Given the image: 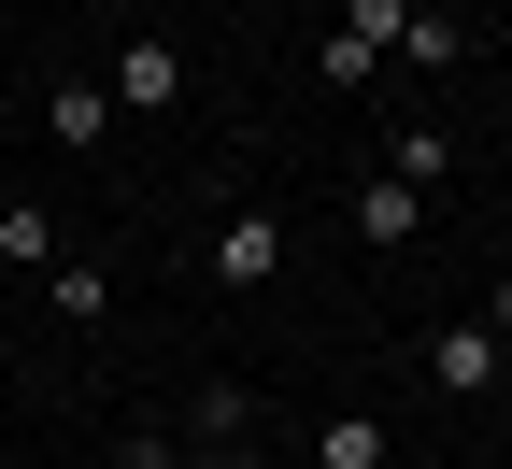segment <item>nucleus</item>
<instances>
[{
	"label": "nucleus",
	"instance_id": "12",
	"mask_svg": "<svg viewBox=\"0 0 512 469\" xmlns=\"http://www.w3.org/2000/svg\"><path fill=\"white\" fill-rule=\"evenodd\" d=\"M128 469H200V455H185V441H128Z\"/></svg>",
	"mask_w": 512,
	"mask_h": 469
},
{
	"label": "nucleus",
	"instance_id": "4",
	"mask_svg": "<svg viewBox=\"0 0 512 469\" xmlns=\"http://www.w3.org/2000/svg\"><path fill=\"white\" fill-rule=\"evenodd\" d=\"M356 242H427V185H399V171H356Z\"/></svg>",
	"mask_w": 512,
	"mask_h": 469
},
{
	"label": "nucleus",
	"instance_id": "13",
	"mask_svg": "<svg viewBox=\"0 0 512 469\" xmlns=\"http://www.w3.org/2000/svg\"><path fill=\"white\" fill-rule=\"evenodd\" d=\"M484 327H498V356H512V271H498V285H484Z\"/></svg>",
	"mask_w": 512,
	"mask_h": 469
},
{
	"label": "nucleus",
	"instance_id": "9",
	"mask_svg": "<svg viewBox=\"0 0 512 469\" xmlns=\"http://www.w3.org/2000/svg\"><path fill=\"white\" fill-rule=\"evenodd\" d=\"M384 171H399V185H441V171H456V128H427V114L384 128Z\"/></svg>",
	"mask_w": 512,
	"mask_h": 469
},
{
	"label": "nucleus",
	"instance_id": "5",
	"mask_svg": "<svg viewBox=\"0 0 512 469\" xmlns=\"http://www.w3.org/2000/svg\"><path fill=\"white\" fill-rule=\"evenodd\" d=\"M43 128H57L72 157H100V143H114V86H86V72H72V86H43Z\"/></svg>",
	"mask_w": 512,
	"mask_h": 469
},
{
	"label": "nucleus",
	"instance_id": "14",
	"mask_svg": "<svg viewBox=\"0 0 512 469\" xmlns=\"http://www.w3.org/2000/svg\"><path fill=\"white\" fill-rule=\"evenodd\" d=\"M0 199H15V171H0Z\"/></svg>",
	"mask_w": 512,
	"mask_h": 469
},
{
	"label": "nucleus",
	"instance_id": "7",
	"mask_svg": "<svg viewBox=\"0 0 512 469\" xmlns=\"http://www.w3.org/2000/svg\"><path fill=\"white\" fill-rule=\"evenodd\" d=\"M399 57H413V72H456V57H470V15H456V0H413V15H399Z\"/></svg>",
	"mask_w": 512,
	"mask_h": 469
},
{
	"label": "nucleus",
	"instance_id": "11",
	"mask_svg": "<svg viewBox=\"0 0 512 469\" xmlns=\"http://www.w3.org/2000/svg\"><path fill=\"white\" fill-rule=\"evenodd\" d=\"M242 427H256V398H242V384H228V370H214V384H200V441H214V455H228V441H242Z\"/></svg>",
	"mask_w": 512,
	"mask_h": 469
},
{
	"label": "nucleus",
	"instance_id": "3",
	"mask_svg": "<svg viewBox=\"0 0 512 469\" xmlns=\"http://www.w3.org/2000/svg\"><path fill=\"white\" fill-rule=\"evenodd\" d=\"M200 271H214L228 299H256V285H271V271H285V214H228V228L200 242Z\"/></svg>",
	"mask_w": 512,
	"mask_h": 469
},
{
	"label": "nucleus",
	"instance_id": "1",
	"mask_svg": "<svg viewBox=\"0 0 512 469\" xmlns=\"http://www.w3.org/2000/svg\"><path fill=\"white\" fill-rule=\"evenodd\" d=\"M100 86H114V114H143V128H157V114H185V43H157V29H128Z\"/></svg>",
	"mask_w": 512,
	"mask_h": 469
},
{
	"label": "nucleus",
	"instance_id": "2",
	"mask_svg": "<svg viewBox=\"0 0 512 469\" xmlns=\"http://www.w3.org/2000/svg\"><path fill=\"white\" fill-rule=\"evenodd\" d=\"M413 356H427V384H441V398H484V384H512V356H498V327H484V313H456V327H427Z\"/></svg>",
	"mask_w": 512,
	"mask_h": 469
},
{
	"label": "nucleus",
	"instance_id": "8",
	"mask_svg": "<svg viewBox=\"0 0 512 469\" xmlns=\"http://www.w3.org/2000/svg\"><path fill=\"white\" fill-rule=\"evenodd\" d=\"M43 299H57V327H100V313H114V271H100V256H57Z\"/></svg>",
	"mask_w": 512,
	"mask_h": 469
},
{
	"label": "nucleus",
	"instance_id": "10",
	"mask_svg": "<svg viewBox=\"0 0 512 469\" xmlns=\"http://www.w3.org/2000/svg\"><path fill=\"white\" fill-rule=\"evenodd\" d=\"M0 256H15V271H57L72 242H57V214H43V199H0Z\"/></svg>",
	"mask_w": 512,
	"mask_h": 469
},
{
	"label": "nucleus",
	"instance_id": "6",
	"mask_svg": "<svg viewBox=\"0 0 512 469\" xmlns=\"http://www.w3.org/2000/svg\"><path fill=\"white\" fill-rule=\"evenodd\" d=\"M313 469H399L384 413H313Z\"/></svg>",
	"mask_w": 512,
	"mask_h": 469
}]
</instances>
